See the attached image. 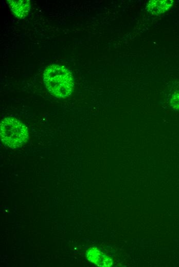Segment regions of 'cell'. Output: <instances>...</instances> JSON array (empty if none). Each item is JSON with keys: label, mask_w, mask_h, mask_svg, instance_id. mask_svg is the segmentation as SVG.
<instances>
[{"label": "cell", "mask_w": 179, "mask_h": 267, "mask_svg": "<svg viewBox=\"0 0 179 267\" xmlns=\"http://www.w3.org/2000/svg\"><path fill=\"white\" fill-rule=\"evenodd\" d=\"M43 81L48 91L58 98L69 96L74 88V79L70 71L59 65H50L45 70Z\"/></svg>", "instance_id": "obj_1"}, {"label": "cell", "mask_w": 179, "mask_h": 267, "mask_svg": "<svg viewBox=\"0 0 179 267\" xmlns=\"http://www.w3.org/2000/svg\"><path fill=\"white\" fill-rule=\"evenodd\" d=\"M1 140L6 146L14 149L21 147L28 139L26 126L17 119L8 117L1 121Z\"/></svg>", "instance_id": "obj_2"}, {"label": "cell", "mask_w": 179, "mask_h": 267, "mask_svg": "<svg viewBox=\"0 0 179 267\" xmlns=\"http://www.w3.org/2000/svg\"><path fill=\"white\" fill-rule=\"evenodd\" d=\"M87 259L99 266H110L112 260L107 255L96 248H91L86 253Z\"/></svg>", "instance_id": "obj_3"}, {"label": "cell", "mask_w": 179, "mask_h": 267, "mask_svg": "<svg viewBox=\"0 0 179 267\" xmlns=\"http://www.w3.org/2000/svg\"><path fill=\"white\" fill-rule=\"evenodd\" d=\"M173 3L172 0L149 1L147 4V10L152 15H157L170 9Z\"/></svg>", "instance_id": "obj_4"}, {"label": "cell", "mask_w": 179, "mask_h": 267, "mask_svg": "<svg viewBox=\"0 0 179 267\" xmlns=\"http://www.w3.org/2000/svg\"><path fill=\"white\" fill-rule=\"evenodd\" d=\"M7 4L11 11L20 18L25 17L30 9V2L28 0H9Z\"/></svg>", "instance_id": "obj_5"}, {"label": "cell", "mask_w": 179, "mask_h": 267, "mask_svg": "<svg viewBox=\"0 0 179 267\" xmlns=\"http://www.w3.org/2000/svg\"><path fill=\"white\" fill-rule=\"evenodd\" d=\"M170 104L173 109L179 110V90L174 92L172 95Z\"/></svg>", "instance_id": "obj_6"}]
</instances>
